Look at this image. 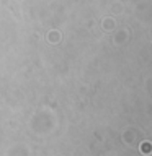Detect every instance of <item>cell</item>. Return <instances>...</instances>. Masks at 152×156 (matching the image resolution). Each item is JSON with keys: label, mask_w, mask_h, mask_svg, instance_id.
Instances as JSON below:
<instances>
[{"label": "cell", "mask_w": 152, "mask_h": 156, "mask_svg": "<svg viewBox=\"0 0 152 156\" xmlns=\"http://www.w3.org/2000/svg\"><path fill=\"white\" fill-rule=\"evenodd\" d=\"M150 150H152V145H150V143H144V145H142V151H144V153H149Z\"/></svg>", "instance_id": "cell-1"}]
</instances>
